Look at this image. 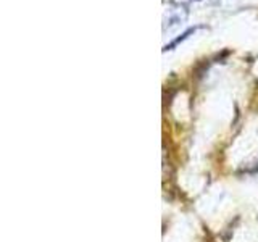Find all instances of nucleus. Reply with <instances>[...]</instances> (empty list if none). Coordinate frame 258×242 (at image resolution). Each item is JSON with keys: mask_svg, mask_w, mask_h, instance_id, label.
<instances>
[{"mask_svg": "<svg viewBox=\"0 0 258 242\" xmlns=\"http://www.w3.org/2000/svg\"><path fill=\"white\" fill-rule=\"evenodd\" d=\"M187 18V8L182 5H176L171 10H168L166 16H165V29H173L176 26L182 24Z\"/></svg>", "mask_w": 258, "mask_h": 242, "instance_id": "nucleus-1", "label": "nucleus"}, {"mask_svg": "<svg viewBox=\"0 0 258 242\" xmlns=\"http://www.w3.org/2000/svg\"><path fill=\"white\" fill-rule=\"evenodd\" d=\"M197 29H199V28H190V29H187V31H185V32H184V34H181V36H179V37H177V39H174V40H173V42H171V44H169V45H165V48H163V52H166V50H173V48H174V47H176L177 44H179V42H182V40H184V39H187V37H189L190 34H194V32H196Z\"/></svg>", "mask_w": 258, "mask_h": 242, "instance_id": "nucleus-2", "label": "nucleus"}, {"mask_svg": "<svg viewBox=\"0 0 258 242\" xmlns=\"http://www.w3.org/2000/svg\"><path fill=\"white\" fill-rule=\"evenodd\" d=\"M212 2H216V0H212Z\"/></svg>", "mask_w": 258, "mask_h": 242, "instance_id": "nucleus-3", "label": "nucleus"}]
</instances>
